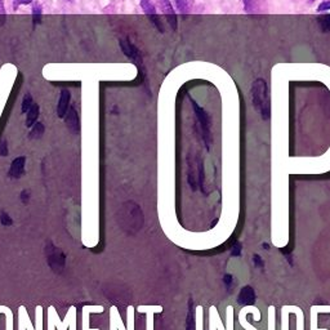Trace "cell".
<instances>
[{
  "label": "cell",
  "instance_id": "14",
  "mask_svg": "<svg viewBox=\"0 0 330 330\" xmlns=\"http://www.w3.org/2000/svg\"><path fill=\"white\" fill-rule=\"evenodd\" d=\"M174 2H176L177 9L181 12V14L190 13L194 3H195V0H174Z\"/></svg>",
  "mask_w": 330,
  "mask_h": 330
},
{
  "label": "cell",
  "instance_id": "4",
  "mask_svg": "<svg viewBox=\"0 0 330 330\" xmlns=\"http://www.w3.org/2000/svg\"><path fill=\"white\" fill-rule=\"evenodd\" d=\"M45 254H47V261L50 268L57 273L62 272L66 266V256L64 252L50 241H48L45 245Z\"/></svg>",
  "mask_w": 330,
  "mask_h": 330
},
{
  "label": "cell",
  "instance_id": "20",
  "mask_svg": "<svg viewBox=\"0 0 330 330\" xmlns=\"http://www.w3.org/2000/svg\"><path fill=\"white\" fill-rule=\"evenodd\" d=\"M188 184H190V187L193 188V191H196L198 188V181H196V172L194 171L193 165L190 164L188 167Z\"/></svg>",
  "mask_w": 330,
  "mask_h": 330
},
{
  "label": "cell",
  "instance_id": "24",
  "mask_svg": "<svg viewBox=\"0 0 330 330\" xmlns=\"http://www.w3.org/2000/svg\"><path fill=\"white\" fill-rule=\"evenodd\" d=\"M253 262H254V266H256L257 268H261V270H263V268H264V262H263V259H262V257L259 256V254H254V256H253Z\"/></svg>",
  "mask_w": 330,
  "mask_h": 330
},
{
  "label": "cell",
  "instance_id": "31",
  "mask_svg": "<svg viewBox=\"0 0 330 330\" xmlns=\"http://www.w3.org/2000/svg\"><path fill=\"white\" fill-rule=\"evenodd\" d=\"M263 249H270V244H267V242H263Z\"/></svg>",
  "mask_w": 330,
  "mask_h": 330
},
{
  "label": "cell",
  "instance_id": "2",
  "mask_svg": "<svg viewBox=\"0 0 330 330\" xmlns=\"http://www.w3.org/2000/svg\"><path fill=\"white\" fill-rule=\"evenodd\" d=\"M120 223L121 229L128 234L133 235L140 231L143 226V213L140 205L133 201L124 204L120 214Z\"/></svg>",
  "mask_w": 330,
  "mask_h": 330
},
{
  "label": "cell",
  "instance_id": "6",
  "mask_svg": "<svg viewBox=\"0 0 330 330\" xmlns=\"http://www.w3.org/2000/svg\"><path fill=\"white\" fill-rule=\"evenodd\" d=\"M157 4H159L160 9L162 11V14L165 16V18H167L168 23L171 25V28L176 31L178 21H177V14L176 12H174L173 7H172L171 0H157Z\"/></svg>",
  "mask_w": 330,
  "mask_h": 330
},
{
  "label": "cell",
  "instance_id": "21",
  "mask_svg": "<svg viewBox=\"0 0 330 330\" xmlns=\"http://www.w3.org/2000/svg\"><path fill=\"white\" fill-rule=\"evenodd\" d=\"M0 223H2L4 227H9V226L13 225V221H12V218L9 217L8 213L2 212V214H0Z\"/></svg>",
  "mask_w": 330,
  "mask_h": 330
},
{
  "label": "cell",
  "instance_id": "16",
  "mask_svg": "<svg viewBox=\"0 0 330 330\" xmlns=\"http://www.w3.org/2000/svg\"><path fill=\"white\" fill-rule=\"evenodd\" d=\"M322 33H330V14H322L317 18Z\"/></svg>",
  "mask_w": 330,
  "mask_h": 330
},
{
  "label": "cell",
  "instance_id": "27",
  "mask_svg": "<svg viewBox=\"0 0 330 330\" xmlns=\"http://www.w3.org/2000/svg\"><path fill=\"white\" fill-rule=\"evenodd\" d=\"M325 11H330V0H325L317 7V12H325Z\"/></svg>",
  "mask_w": 330,
  "mask_h": 330
},
{
  "label": "cell",
  "instance_id": "19",
  "mask_svg": "<svg viewBox=\"0 0 330 330\" xmlns=\"http://www.w3.org/2000/svg\"><path fill=\"white\" fill-rule=\"evenodd\" d=\"M34 105L33 102V97H31L30 93H26L25 96H23V99H22V106H21V110H22L23 114H28V111L30 110L31 106Z\"/></svg>",
  "mask_w": 330,
  "mask_h": 330
},
{
  "label": "cell",
  "instance_id": "11",
  "mask_svg": "<svg viewBox=\"0 0 330 330\" xmlns=\"http://www.w3.org/2000/svg\"><path fill=\"white\" fill-rule=\"evenodd\" d=\"M70 99H71V94L67 89H64V91L61 92L60 96V101H58L57 105V115L58 118L64 119L66 116L67 111L70 108Z\"/></svg>",
  "mask_w": 330,
  "mask_h": 330
},
{
  "label": "cell",
  "instance_id": "15",
  "mask_svg": "<svg viewBox=\"0 0 330 330\" xmlns=\"http://www.w3.org/2000/svg\"><path fill=\"white\" fill-rule=\"evenodd\" d=\"M44 124L43 123H36L35 125H34L33 128H31V132H30V138L31 140H39V138L43 137V134H44Z\"/></svg>",
  "mask_w": 330,
  "mask_h": 330
},
{
  "label": "cell",
  "instance_id": "7",
  "mask_svg": "<svg viewBox=\"0 0 330 330\" xmlns=\"http://www.w3.org/2000/svg\"><path fill=\"white\" fill-rule=\"evenodd\" d=\"M120 48L121 50L124 52V54L127 56L130 61H132L133 64L137 65L138 67L142 65V57H141L140 52H138L137 48L130 43L129 40H120Z\"/></svg>",
  "mask_w": 330,
  "mask_h": 330
},
{
  "label": "cell",
  "instance_id": "25",
  "mask_svg": "<svg viewBox=\"0 0 330 330\" xmlns=\"http://www.w3.org/2000/svg\"><path fill=\"white\" fill-rule=\"evenodd\" d=\"M34 0H13V9L17 11L21 6H29V4L33 3Z\"/></svg>",
  "mask_w": 330,
  "mask_h": 330
},
{
  "label": "cell",
  "instance_id": "30",
  "mask_svg": "<svg viewBox=\"0 0 330 330\" xmlns=\"http://www.w3.org/2000/svg\"><path fill=\"white\" fill-rule=\"evenodd\" d=\"M0 13L6 14V12H4V7H3V0H0Z\"/></svg>",
  "mask_w": 330,
  "mask_h": 330
},
{
  "label": "cell",
  "instance_id": "26",
  "mask_svg": "<svg viewBox=\"0 0 330 330\" xmlns=\"http://www.w3.org/2000/svg\"><path fill=\"white\" fill-rule=\"evenodd\" d=\"M223 283H225L226 288L229 289V290H231L232 283H234V278H232V275H230V273H226V275L223 276Z\"/></svg>",
  "mask_w": 330,
  "mask_h": 330
},
{
  "label": "cell",
  "instance_id": "10",
  "mask_svg": "<svg viewBox=\"0 0 330 330\" xmlns=\"http://www.w3.org/2000/svg\"><path fill=\"white\" fill-rule=\"evenodd\" d=\"M25 165H26V157L25 156H18L12 161L11 168H9L8 176L11 178H21L25 173Z\"/></svg>",
  "mask_w": 330,
  "mask_h": 330
},
{
  "label": "cell",
  "instance_id": "5",
  "mask_svg": "<svg viewBox=\"0 0 330 330\" xmlns=\"http://www.w3.org/2000/svg\"><path fill=\"white\" fill-rule=\"evenodd\" d=\"M140 3H141V8H142V11L145 12V13H146L150 18H151V22L156 26L157 30H159L160 33H164V29H162L161 22H160V18L157 17L156 8H155L154 3H152L151 0H140Z\"/></svg>",
  "mask_w": 330,
  "mask_h": 330
},
{
  "label": "cell",
  "instance_id": "32",
  "mask_svg": "<svg viewBox=\"0 0 330 330\" xmlns=\"http://www.w3.org/2000/svg\"><path fill=\"white\" fill-rule=\"evenodd\" d=\"M314 2H316V0H311V3H314Z\"/></svg>",
  "mask_w": 330,
  "mask_h": 330
},
{
  "label": "cell",
  "instance_id": "22",
  "mask_svg": "<svg viewBox=\"0 0 330 330\" xmlns=\"http://www.w3.org/2000/svg\"><path fill=\"white\" fill-rule=\"evenodd\" d=\"M241 251H242L241 242L235 241L234 245H232V248H231V256L232 257H240L241 256Z\"/></svg>",
  "mask_w": 330,
  "mask_h": 330
},
{
  "label": "cell",
  "instance_id": "8",
  "mask_svg": "<svg viewBox=\"0 0 330 330\" xmlns=\"http://www.w3.org/2000/svg\"><path fill=\"white\" fill-rule=\"evenodd\" d=\"M64 119H65V123H66L67 129H69L70 132L74 133V134H77V133L80 132V118L76 108L71 106Z\"/></svg>",
  "mask_w": 330,
  "mask_h": 330
},
{
  "label": "cell",
  "instance_id": "18",
  "mask_svg": "<svg viewBox=\"0 0 330 330\" xmlns=\"http://www.w3.org/2000/svg\"><path fill=\"white\" fill-rule=\"evenodd\" d=\"M41 14H43V9L39 3H35L33 6V21L34 25H38L41 22Z\"/></svg>",
  "mask_w": 330,
  "mask_h": 330
},
{
  "label": "cell",
  "instance_id": "29",
  "mask_svg": "<svg viewBox=\"0 0 330 330\" xmlns=\"http://www.w3.org/2000/svg\"><path fill=\"white\" fill-rule=\"evenodd\" d=\"M29 200H30V191L23 190L22 193H21V201H22L23 204H28Z\"/></svg>",
  "mask_w": 330,
  "mask_h": 330
},
{
  "label": "cell",
  "instance_id": "9",
  "mask_svg": "<svg viewBox=\"0 0 330 330\" xmlns=\"http://www.w3.org/2000/svg\"><path fill=\"white\" fill-rule=\"evenodd\" d=\"M256 293L252 286L246 285L240 289L239 294H237V303L241 306H253L256 303Z\"/></svg>",
  "mask_w": 330,
  "mask_h": 330
},
{
  "label": "cell",
  "instance_id": "12",
  "mask_svg": "<svg viewBox=\"0 0 330 330\" xmlns=\"http://www.w3.org/2000/svg\"><path fill=\"white\" fill-rule=\"evenodd\" d=\"M39 113H40V107H39L38 103H34L30 110L28 111V114H26V127L33 128L38 123Z\"/></svg>",
  "mask_w": 330,
  "mask_h": 330
},
{
  "label": "cell",
  "instance_id": "13",
  "mask_svg": "<svg viewBox=\"0 0 330 330\" xmlns=\"http://www.w3.org/2000/svg\"><path fill=\"white\" fill-rule=\"evenodd\" d=\"M186 330H195V310L193 299L188 300V312L186 317Z\"/></svg>",
  "mask_w": 330,
  "mask_h": 330
},
{
  "label": "cell",
  "instance_id": "23",
  "mask_svg": "<svg viewBox=\"0 0 330 330\" xmlns=\"http://www.w3.org/2000/svg\"><path fill=\"white\" fill-rule=\"evenodd\" d=\"M242 4H244V11L246 13H253L254 0H242Z\"/></svg>",
  "mask_w": 330,
  "mask_h": 330
},
{
  "label": "cell",
  "instance_id": "3",
  "mask_svg": "<svg viewBox=\"0 0 330 330\" xmlns=\"http://www.w3.org/2000/svg\"><path fill=\"white\" fill-rule=\"evenodd\" d=\"M191 103H193L194 111H195V115L198 118L199 124H200V129L201 134H203L204 143H205L206 150L210 149V145H212V133H210V118L208 115L205 110H204L201 106L198 105V102H195L194 99H191Z\"/></svg>",
  "mask_w": 330,
  "mask_h": 330
},
{
  "label": "cell",
  "instance_id": "17",
  "mask_svg": "<svg viewBox=\"0 0 330 330\" xmlns=\"http://www.w3.org/2000/svg\"><path fill=\"white\" fill-rule=\"evenodd\" d=\"M198 179H199V186H200L201 191H203L204 194H206V191H205V174H204L203 161H199V164H198Z\"/></svg>",
  "mask_w": 330,
  "mask_h": 330
},
{
  "label": "cell",
  "instance_id": "28",
  "mask_svg": "<svg viewBox=\"0 0 330 330\" xmlns=\"http://www.w3.org/2000/svg\"><path fill=\"white\" fill-rule=\"evenodd\" d=\"M7 155H8V146L6 141H3L0 143V156H7Z\"/></svg>",
  "mask_w": 330,
  "mask_h": 330
},
{
  "label": "cell",
  "instance_id": "1",
  "mask_svg": "<svg viewBox=\"0 0 330 330\" xmlns=\"http://www.w3.org/2000/svg\"><path fill=\"white\" fill-rule=\"evenodd\" d=\"M252 101H253L254 108L258 111L261 118L263 120H268L271 116L270 94H268L267 82L261 77L254 80L253 86H252Z\"/></svg>",
  "mask_w": 330,
  "mask_h": 330
}]
</instances>
